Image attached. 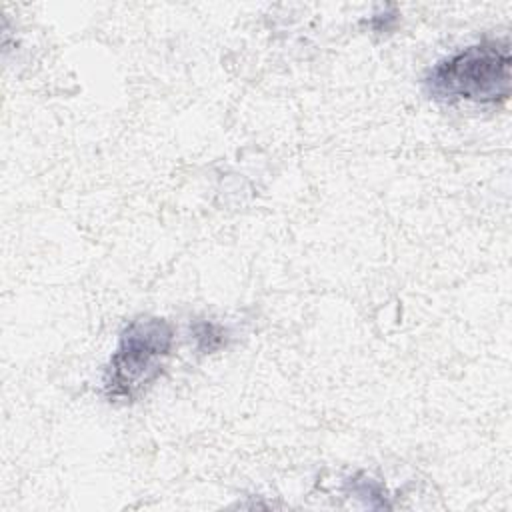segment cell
Segmentation results:
<instances>
[{
	"label": "cell",
	"mask_w": 512,
	"mask_h": 512,
	"mask_svg": "<svg viewBox=\"0 0 512 512\" xmlns=\"http://www.w3.org/2000/svg\"><path fill=\"white\" fill-rule=\"evenodd\" d=\"M424 88L432 98L446 102H504L510 96L508 40L480 42L440 60L424 76Z\"/></svg>",
	"instance_id": "cell-1"
},
{
	"label": "cell",
	"mask_w": 512,
	"mask_h": 512,
	"mask_svg": "<svg viewBox=\"0 0 512 512\" xmlns=\"http://www.w3.org/2000/svg\"><path fill=\"white\" fill-rule=\"evenodd\" d=\"M174 346V330L164 318L142 316L130 320L120 332L118 348L104 374L108 400L130 402L140 396L164 370Z\"/></svg>",
	"instance_id": "cell-2"
},
{
	"label": "cell",
	"mask_w": 512,
	"mask_h": 512,
	"mask_svg": "<svg viewBox=\"0 0 512 512\" xmlns=\"http://www.w3.org/2000/svg\"><path fill=\"white\" fill-rule=\"evenodd\" d=\"M194 336L198 340V348L212 352L226 344V330L212 322H200L194 326Z\"/></svg>",
	"instance_id": "cell-3"
}]
</instances>
